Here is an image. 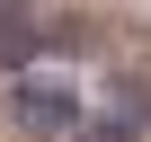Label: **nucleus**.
Listing matches in <instances>:
<instances>
[{
    "instance_id": "f257e3e1",
    "label": "nucleus",
    "mask_w": 151,
    "mask_h": 142,
    "mask_svg": "<svg viewBox=\"0 0 151 142\" xmlns=\"http://www.w3.org/2000/svg\"><path fill=\"white\" fill-rule=\"evenodd\" d=\"M18 115L36 133H71V89H18Z\"/></svg>"
},
{
    "instance_id": "f03ea898",
    "label": "nucleus",
    "mask_w": 151,
    "mask_h": 142,
    "mask_svg": "<svg viewBox=\"0 0 151 142\" xmlns=\"http://www.w3.org/2000/svg\"><path fill=\"white\" fill-rule=\"evenodd\" d=\"M36 44V27H27V0H9V9H0V62L9 53H27Z\"/></svg>"
},
{
    "instance_id": "7ed1b4c3",
    "label": "nucleus",
    "mask_w": 151,
    "mask_h": 142,
    "mask_svg": "<svg viewBox=\"0 0 151 142\" xmlns=\"http://www.w3.org/2000/svg\"><path fill=\"white\" fill-rule=\"evenodd\" d=\"M80 142H133V124H107V133H80Z\"/></svg>"
}]
</instances>
